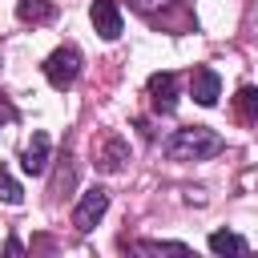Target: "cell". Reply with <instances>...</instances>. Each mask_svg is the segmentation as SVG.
<instances>
[{
	"label": "cell",
	"instance_id": "cell-8",
	"mask_svg": "<svg viewBox=\"0 0 258 258\" xmlns=\"http://www.w3.org/2000/svg\"><path fill=\"white\" fill-rule=\"evenodd\" d=\"M20 165H24V173H32V177H40L44 169H48V133H32V141L24 145V157H20Z\"/></svg>",
	"mask_w": 258,
	"mask_h": 258
},
{
	"label": "cell",
	"instance_id": "cell-15",
	"mask_svg": "<svg viewBox=\"0 0 258 258\" xmlns=\"http://www.w3.org/2000/svg\"><path fill=\"white\" fill-rule=\"evenodd\" d=\"M73 181H77V169H73V157H64V165H60V173H56V181H52V194H69Z\"/></svg>",
	"mask_w": 258,
	"mask_h": 258
},
{
	"label": "cell",
	"instance_id": "cell-3",
	"mask_svg": "<svg viewBox=\"0 0 258 258\" xmlns=\"http://www.w3.org/2000/svg\"><path fill=\"white\" fill-rule=\"evenodd\" d=\"M105 210H109V194H105L101 185H93V189L81 194V202H77V210H73V226H77L81 234H89V230L105 218Z\"/></svg>",
	"mask_w": 258,
	"mask_h": 258
},
{
	"label": "cell",
	"instance_id": "cell-4",
	"mask_svg": "<svg viewBox=\"0 0 258 258\" xmlns=\"http://www.w3.org/2000/svg\"><path fill=\"white\" fill-rule=\"evenodd\" d=\"M149 101L157 113H173L177 109V73H153L149 77Z\"/></svg>",
	"mask_w": 258,
	"mask_h": 258
},
{
	"label": "cell",
	"instance_id": "cell-9",
	"mask_svg": "<svg viewBox=\"0 0 258 258\" xmlns=\"http://www.w3.org/2000/svg\"><path fill=\"white\" fill-rule=\"evenodd\" d=\"M16 16L24 24H44L56 16V8H52V0H16Z\"/></svg>",
	"mask_w": 258,
	"mask_h": 258
},
{
	"label": "cell",
	"instance_id": "cell-2",
	"mask_svg": "<svg viewBox=\"0 0 258 258\" xmlns=\"http://www.w3.org/2000/svg\"><path fill=\"white\" fill-rule=\"evenodd\" d=\"M44 77H48L52 89H69V85H77V77H81V52H77L73 44H60V48L44 60Z\"/></svg>",
	"mask_w": 258,
	"mask_h": 258
},
{
	"label": "cell",
	"instance_id": "cell-7",
	"mask_svg": "<svg viewBox=\"0 0 258 258\" xmlns=\"http://www.w3.org/2000/svg\"><path fill=\"white\" fill-rule=\"evenodd\" d=\"M125 161H129V141L117 137V133L105 137V145L97 149V169H101V173H121Z\"/></svg>",
	"mask_w": 258,
	"mask_h": 258
},
{
	"label": "cell",
	"instance_id": "cell-12",
	"mask_svg": "<svg viewBox=\"0 0 258 258\" xmlns=\"http://www.w3.org/2000/svg\"><path fill=\"white\" fill-rule=\"evenodd\" d=\"M129 4H133L141 16H149V20H161V16H165L169 8H177L181 0H129Z\"/></svg>",
	"mask_w": 258,
	"mask_h": 258
},
{
	"label": "cell",
	"instance_id": "cell-10",
	"mask_svg": "<svg viewBox=\"0 0 258 258\" xmlns=\"http://www.w3.org/2000/svg\"><path fill=\"white\" fill-rule=\"evenodd\" d=\"M210 250L214 254H246V238L230 234V230H214L210 234Z\"/></svg>",
	"mask_w": 258,
	"mask_h": 258
},
{
	"label": "cell",
	"instance_id": "cell-5",
	"mask_svg": "<svg viewBox=\"0 0 258 258\" xmlns=\"http://www.w3.org/2000/svg\"><path fill=\"white\" fill-rule=\"evenodd\" d=\"M89 20H93V28H97L105 40H117V36H121V8H117L113 0H93Z\"/></svg>",
	"mask_w": 258,
	"mask_h": 258
},
{
	"label": "cell",
	"instance_id": "cell-14",
	"mask_svg": "<svg viewBox=\"0 0 258 258\" xmlns=\"http://www.w3.org/2000/svg\"><path fill=\"white\" fill-rule=\"evenodd\" d=\"M0 198H4L8 206H20V202H24V194H20V185H16L12 177H8V169H4V165H0Z\"/></svg>",
	"mask_w": 258,
	"mask_h": 258
},
{
	"label": "cell",
	"instance_id": "cell-11",
	"mask_svg": "<svg viewBox=\"0 0 258 258\" xmlns=\"http://www.w3.org/2000/svg\"><path fill=\"white\" fill-rule=\"evenodd\" d=\"M234 109H238L242 121H258V89L254 85H242L238 97H234Z\"/></svg>",
	"mask_w": 258,
	"mask_h": 258
},
{
	"label": "cell",
	"instance_id": "cell-1",
	"mask_svg": "<svg viewBox=\"0 0 258 258\" xmlns=\"http://www.w3.org/2000/svg\"><path fill=\"white\" fill-rule=\"evenodd\" d=\"M222 145H226V141H222L214 129H206V125H185V129H177L173 137H165L161 153H165L169 161H206V157L222 153Z\"/></svg>",
	"mask_w": 258,
	"mask_h": 258
},
{
	"label": "cell",
	"instance_id": "cell-6",
	"mask_svg": "<svg viewBox=\"0 0 258 258\" xmlns=\"http://www.w3.org/2000/svg\"><path fill=\"white\" fill-rule=\"evenodd\" d=\"M189 89H194V101L210 109V105H218V97H222V77H218L210 64H202V69H194Z\"/></svg>",
	"mask_w": 258,
	"mask_h": 258
},
{
	"label": "cell",
	"instance_id": "cell-13",
	"mask_svg": "<svg viewBox=\"0 0 258 258\" xmlns=\"http://www.w3.org/2000/svg\"><path fill=\"white\" fill-rule=\"evenodd\" d=\"M129 250H137V254H157V250H173V254H185L189 246H185V242H133Z\"/></svg>",
	"mask_w": 258,
	"mask_h": 258
}]
</instances>
